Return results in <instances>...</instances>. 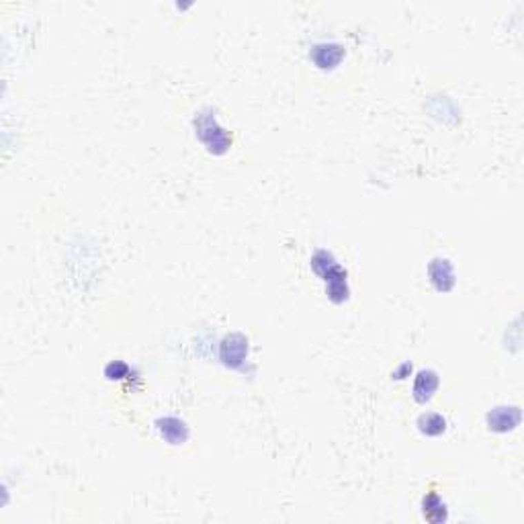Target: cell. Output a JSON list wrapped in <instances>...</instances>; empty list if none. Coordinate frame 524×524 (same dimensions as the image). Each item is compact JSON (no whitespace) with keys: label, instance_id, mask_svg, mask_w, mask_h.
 I'll return each mask as SVG.
<instances>
[{"label":"cell","instance_id":"cell-1","mask_svg":"<svg viewBox=\"0 0 524 524\" xmlns=\"http://www.w3.org/2000/svg\"><path fill=\"white\" fill-rule=\"evenodd\" d=\"M199 137L209 145V150L213 152H223L228 145V135L225 131H221V128L217 125L215 117L209 115H201L199 117Z\"/></svg>","mask_w":524,"mask_h":524},{"label":"cell","instance_id":"cell-2","mask_svg":"<svg viewBox=\"0 0 524 524\" xmlns=\"http://www.w3.org/2000/svg\"><path fill=\"white\" fill-rule=\"evenodd\" d=\"M428 272H430V281L434 283V287L439 291H449L455 285V272H453V266L447 259L432 261Z\"/></svg>","mask_w":524,"mask_h":524},{"label":"cell","instance_id":"cell-3","mask_svg":"<svg viewBox=\"0 0 524 524\" xmlns=\"http://www.w3.org/2000/svg\"><path fill=\"white\" fill-rule=\"evenodd\" d=\"M521 422V412L518 407H498L490 414V428L498 432H506L516 428Z\"/></svg>","mask_w":524,"mask_h":524},{"label":"cell","instance_id":"cell-4","mask_svg":"<svg viewBox=\"0 0 524 524\" xmlns=\"http://www.w3.org/2000/svg\"><path fill=\"white\" fill-rule=\"evenodd\" d=\"M439 387V375L434 371H420L414 383V397L424 403L428 401Z\"/></svg>","mask_w":524,"mask_h":524},{"label":"cell","instance_id":"cell-5","mask_svg":"<svg viewBox=\"0 0 524 524\" xmlns=\"http://www.w3.org/2000/svg\"><path fill=\"white\" fill-rule=\"evenodd\" d=\"M342 60V48L338 46H316L314 48V62L320 68H334Z\"/></svg>","mask_w":524,"mask_h":524},{"label":"cell","instance_id":"cell-6","mask_svg":"<svg viewBox=\"0 0 524 524\" xmlns=\"http://www.w3.org/2000/svg\"><path fill=\"white\" fill-rule=\"evenodd\" d=\"M160 432L162 436L172 443V445H179L187 439V426L183 422H179L177 418H166L160 422Z\"/></svg>","mask_w":524,"mask_h":524},{"label":"cell","instance_id":"cell-7","mask_svg":"<svg viewBox=\"0 0 524 524\" xmlns=\"http://www.w3.org/2000/svg\"><path fill=\"white\" fill-rule=\"evenodd\" d=\"M418 426H420V430H422L424 434H428V436H439V434L445 432L447 420H445L441 414H426V416H422V418L418 420Z\"/></svg>","mask_w":524,"mask_h":524},{"label":"cell","instance_id":"cell-8","mask_svg":"<svg viewBox=\"0 0 524 524\" xmlns=\"http://www.w3.org/2000/svg\"><path fill=\"white\" fill-rule=\"evenodd\" d=\"M439 512L436 514V521H443L445 518V504H441V500L436 498V496H430V498H426L424 500V516L430 521V516H432V521H434V514L432 512Z\"/></svg>","mask_w":524,"mask_h":524}]
</instances>
